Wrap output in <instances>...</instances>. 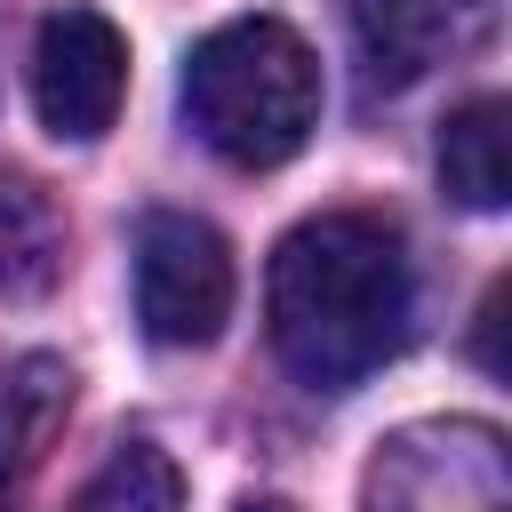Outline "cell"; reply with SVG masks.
Returning <instances> with one entry per match:
<instances>
[{"mask_svg": "<svg viewBox=\"0 0 512 512\" xmlns=\"http://www.w3.org/2000/svg\"><path fill=\"white\" fill-rule=\"evenodd\" d=\"M360 512H512L504 432L480 416L400 424L360 480Z\"/></svg>", "mask_w": 512, "mask_h": 512, "instance_id": "cell-3", "label": "cell"}, {"mask_svg": "<svg viewBox=\"0 0 512 512\" xmlns=\"http://www.w3.org/2000/svg\"><path fill=\"white\" fill-rule=\"evenodd\" d=\"M72 512H184V472L152 448V440H128L88 488Z\"/></svg>", "mask_w": 512, "mask_h": 512, "instance_id": "cell-10", "label": "cell"}, {"mask_svg": "<svg viewBox=\"0 0 512 512\" xmlns=\"http://www.w3.org/2000/svg\"><path fill=\"white\" fill-rule=\"evenodd\" d=\"M184 120L232 168H280L320 128V56L280 16L216 24L184 56Z\"/></svg>", "mask_w": 512, "mask_h": 512, "instance_id": "cell-2", "label": "cell"}, {"mask_svg": "<svg viewBox=\"0 0 512 512\" xmlns=\"http://www.w3.org/2000/svg\"><path fill=\"white\" fill-rule=\"evenodd\" d=\"M64 272V216L32 176H0V296H40Z\"/></svg>", "mask_w": 512, "mask_h": 512, "instance_id": "cell-9", "label": "cell"}, {"mask_svg": "<svg viewBox=\"0 0 512 512\" xmlns=\"http://www.w3.org/2000/svg\"><path fill=\"white\" fill-rule=\"evenodd\" d=\"M64 416H72V368L56 352H24L0 376V512L32 504V480H40Z\"/></svg>", "mask_w": 512, "mask_h": 512, "instance_id": "cell-7", "label": "cell"}, {"mask_svg": "<svg viewBox=\"0 0 512 512\" xmlns=\"http://www.w3.org/2000/svg\"><path fill=\"white\" fill-rule=\"evenodd\" d=\"M232 320V248L200 216H144L136 224V328L168 352L216 344Z\"/></svg>", "mask_w": 512, "mask_h": 512, "instance_id": "cell-4", "label": "cell"}, {"mask_svg": "<svg viewBox=\"0 0 512 512\" xmlns=\"http://www.w3.org/2000/svg\"><path fill=\"white\" fill-rule=\"evenodd\" d=\"M496 320H504V288H488V304H480V368H504L496 360Z\"/></svg>", "mask_w": 512, "mask_h": 512, "instance_id": "cell-11", "label": "cell"}, {"mask_svg": "<svg viewBox=\"0 0 512 512\" xmlns=\"http://www.w3.org/2000/svg\"><path fill=\"white\" fill-rule=\"evenodd\" d=\"M120 96H128V40L104 8H80L64 0L40 40H32V104H40V128L64 136V144H96L112 120H120Z\"/></svg>", "mask_w": 512, "mask_h": 512, "instance_id": "cell-5", "label": "cell"}, {"mask_svg": "<svg viewBox=\"0 0 512 512\" xmlns=\"http://www.w3.org/2000/svg\"><path fill=\"white\" fill-rule=\"evenodd\" d=\"M240 512H296V504H280V496H248Z\"/></svg>", "mask_w": 512, "mask_h": 512, "instance_id": "cell-12", "label": "cell"}, {"mask_svg": "<svg viewBox=\"0 0 512 512\" xmlns=\"http://www.w3.org/2000/svg\"><path fill=\"white\" fill-rule=\"evenodd\" d=\"M504 96H472V104H456L448 120H440V192L456 200V208H504Z\"/></svg>", "mask_w": 512, "mask_h": 512, "instance_id": "cell-8", "label": "cell"}, {"mask_svg": "<svg viewBox=\"0 0 512 512\" xmlns=\"http://www.w3.org/2000/svg\"><path fill=\"white\" fill-rule=\"evenodd\" d=\"M344 24H352L368 96H392L440 72L448 56L480 48L496 24V0H344Z\"/></svg>", "mask_w": 512, "mask_h": 512, "instance_id": "cell-6", "label": "cell"}, {"mask_svg": "<svg viewBox=\"0 0 512 512\" xmlns=\"http://www.w3.org/2000/svg\"><path fill=\"white\" fill-rule=\"evenodd\" d=\"M264 320H272V352L296 384H312V392L368 384L408 344V320H416L408 240L360 208L304 216L272 248Z\"/></svg>", "mask_w": 512, "mask_h": 512, "instance_id": "cell-1", "label": "cell"}]
</instances>
